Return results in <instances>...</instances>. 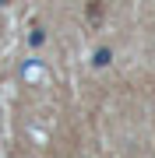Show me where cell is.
Here are the masks:
<instances>
[{
    "label": "cell",
    "instance_id": "obj_1",
    "mask_svg": "<svg viewBox=\"0 0 155 158\" xmlns=\"http://www.w3.org/2000/svg\"><path fill=\"white\" fill-rule=\"evenodd\" d=\"M88 18H92V21L102 18V0H92V4H88Z\"/></svg>",
    "mask_w": 155,
    "mask_h": 158
}]
</instances>
